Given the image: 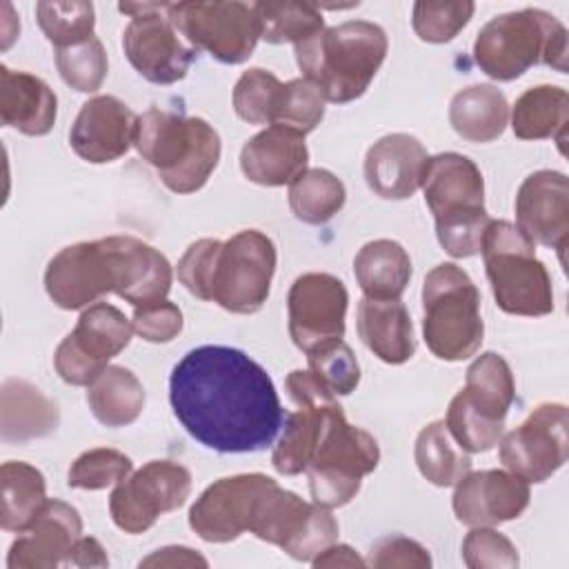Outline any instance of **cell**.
<instances>
[{
  "label": "cell",
  "instance_id": "obj_1",
  "mask_svg": "<svg viewBox=\"0 0 569 569\" xmlns=\"http://www.w3.org/2000/svg\"><path fill=\"white\" fill-rule=\"evenodd\" d=\"M169 400L187 433L220 453L267 449L287 418L267 369L224 345L187 351L171 371Z\"/></svg>",
  "mask_w": 569,
  "mask_h": 569
},
{
  "label": "cell",
  "instance_id": "obj_2",
  "mask_svg": "<svg viewBox=\"0 0 569 569\" xmlns=\"http://www.w3.org/2000/svg\"><path fill=\"white\" fill-rule=\"evenodd\" d=\"M173 271L156 247L133 236H107L60 249L47 264L44 289L56 307L76 311L116 293L133 307L164 300Z\"/></svg>",
  "mask_w": 569,
  "mask_h": 569
},
{
  "label": "cell",
  "instance_id": "obj_3",
  "mask_svg": "<svg viewBox=\"0 0 569 569\" xmlns=\"http://www.w3.org/2000/svg\"><path fill=\"white\" fill-rule=\"evenodd\" d=\"M389 40L380 24L347 20L296 44V62L325 102L360 98L387 58Z\"/></svg>",
  "mask_w": 569,
  "mask_h": 569
},
{
  "label": "cell",
  "instance_id": "obj_4",
  "mask_svg": "<svg viewBox=\"0 0 569 569\" xmlns=\"http://www.w3.org/2000/svg\"><path fill=\"white\" fill-rule=\"evenodd\" d=\"M133 147L173 193L202 189L220 162V136L202 118L164 109L138 116Z\"/></svg>",
  "mask_w": 569,
  "mask_h": 569
},
{
  "label": "cell",
  "instance_id": "obj_5",
  "mask_svg": "<svg viewBox=\"0 0 569 569\" xmlns=\"http://www.w3.org/2000/svg\"><path fill=\"white\" fill-rule=\"evenodd\" d=\"M422 193L436 220L440 247L451 258L480 253V242L491 222L485 209V178L478 164L456 151L429 158Z\"/></svg>",
  "mask_w": 569,
  "mask_h": 569
},
{
  "label": "cell",
  "instance_id": "obj_6",
  "mask_svg": "<svg viewBox=\"0 0 569 569\" xmlns=\"http://www.w3.org/2000/svg\"><path fill=\"white\" fill-rule=\"evenodd\" d=\"M473 60L500 82L516 80L536 64L567 73V29L542 9L500 13L478 31Z\"/></svg>",
  "mask_w": 569,
  "mask_h": 569
},
{
  "label": "cell",
  "instance_id": "obj_7",
  "mask_svg": "<svg viewBox=\"0 0 569 569\" xmlns=\"http://www.w3.org/2000/svg\"><path fill=\"white\" fill-rule=\"evenodd\" d=\"M480 253L496 305L505 313L540 318L553 311L551 276L536 258V244L516 224L491 220Z\"/></svg>",
  "mask_w": 569,
  "mask_h": 569
},
{
  "label": "cell",
  "instance_id": "obj_8",
  "mask_svg": "<svg viewBox=\"0 0 569 569\" xmlns=\"http://www.w3.org/2000/svg\"><path fill=\"white\" fill-rule=\"evenodd\" d=\"M422 313L425 342L436 358L460 362L480 349V291L462 267L440 262L425 276Z\"/></svg>",
  "mask_w": 569,
  "mask_h": 569
},
{
  "label": "cell",
  "instance_id": "obj_9",
  "mask_svg": "<svg viewBox=\"0 0 569 569\" xmlns=\"http://www.w3.org/2000/svg\"><path fill=\"white\" fill-rule=\"evenodd\" d=\"M516 398V380L509 362L496 353H480L467 369L465 387L447 409V431L467 453H485L498 445L505 418Z\"/></svg>",
  "mask_w": 569,
  "mask_h": 569
},
{
  "label": "cell",
  "instance_id": "obj_10",
  "mask_svg": "<svg viewBox=\"0 0 569 569\" xmlns=\"http://www.w3.org/2000/svg\"><path fill=\"white\" fill-rule=\"evenodd\" d=\"M380 462L376 438L347 422L342 407L336 402L327 416L307 467L309 491L313 502L336 509L356 498L362 478Z\"/></svg>",
  "mask_w": 569,
  "mask_h": 569
},
{
  "label": "cell",
  "instance_id": "obj_11",
  "mask_svg": "<svg viewBox=\"0 0 569 569\" xmlns=\"http://www.w3.org/2000/svg\"><path fill=\"white\" fill-rule=\"evenodd\" d=\"M276 244L258 229H242L218 249L211 302L231 313H256L269 298L276 273Z\"/></svg>",
  "mask_w": 569,
  "mask_h": 569
},
{
  "label": "cell",
  "instance_id": "obj_12",
  "mask_svg": "<svg viewBox=\"0 0 569 569\" xmlns=\"http://www.w3.org/2000/svg\"><path fill=\"white\" fill-rule=\"evenodd\" d=\"M256 538L280 547L293 560L311 562L338 538V520L318 502H307L298 493L273 482L253 516Z\"/></svg>",
  "mask_w": 569,
  "mask_h": 569
},
{
  "label": "cell",
  "instance_id": "obj_13",
  "mask_svg": "<svg viewBox=\"0 0 569 569\" xmlns=\"http://www.w3.org/2000/svg\"><path fill=\"white\" fill-rule=\"evenodd\" d=\"M167 16L196 51L222 64L249 60L260 40L253 7L244 2H169Z\"/></svg>",
  "mask_w": 569,
  "mask_h": 569
},
{
  "label": "cell",
  "instance_id": "obj_14",
  "mask_svg": "<svg viewBox=\"0 0 569 569\" xmlns=\"http://www.w3.org/2000/svg\"><path fill=\"white\" fill-rule=\"evenodd\" d=\"M191 493V471L173 460H149L109 496L113 525L124 533L149 531L162 513L180 509Z\"/></svg>",
  "mask_w": 569,
  "mask_h": 569
},
{
  "label": "cell",
  "instance_id": "obj_15",
  "mask_svg": "<svg viewBox=\"0 0 569 569\" xmlns=\"http://www.w3.org/2000/svg\"><path fill=\"white\" fill-rule=\"evenodd\" d=\"M169 2L120 4L131 22L122 33V49L131 67L153 84L182 80L196 58V49L178 38V29L167 16Z\"/></svg>",
  "mask_w": 569,
  "mask_h": 569
},
{
  "label": "cell",
  "instance_id": "obj_16",
  "mask_svg": "<svg viewBox=\"0 0 569 569\" xmlns=\"http://www.w3.org/2000/svg\"><path fill=\"white\" fill-rule=\"evenodd\" d=\"M131 320L109 305H89L73 331L58 345L53 353V367L58 376L73 387H89L129 342H131Z\"/></svg>",
  "mask_w": 569,
  "mask_h": 569
},
{
  "label": "cell",
  "instance_id": "obj_17",
  "mask_svg": "<svg viewBox=\"0 0 569 569\" xmlns=\"http://www.w3.org/2000/svg\"><path fill=\"white\" fill-rule=\"evenodd\" d=\"M569 416L560 402L538 405L522 425L511 429L500 442L498 458L507 471L527 482L549 480L569 453Z\"/></svg>",
  "mask_w": 569,
  "mask_h": 569
},
{
  "label": "cell",
  "instance_id": "obj_18",
  "mask_svg": "<svg viewBox=\"0 0 569 569\" xmlns=\"http://www.w3.org/2000/svg\"><path fill=\"white\" fill-rule=\"evenodd\" d=\"M276 480L264 473H236L209 485L189 509V527L204 542H231L251 529L264 491Z\"/></svg>",
  "mask_w": 569,
  "mask_h": 569
},
{
  "label": "cell",
  "instance_id": "obj_19",
  "mask_svg": "<svg viewBox=\"0 0 569 569\" xmlns=\"http://www.w3.org/2000/svg\"><path fill=\"white\" fill-rule=\"evenodd\" d=\"M349 293L345 282L325 271H309L293 280L287 296L289 336L300 351L345 336Z\"/></svg>",
  "mask_w": 569,
  "mask_h": 569
},
{
  "label": "cell",
  "instance_id": "obj_20",
  "mask_svg": "<svg viewBox=\"0 0 569 569\" xmlns=\"http://www.w3.org/2000/svg\"><path fill=\"white\" fill-rule=\"evenodd\" d=\"M516 227L536 244L556 249L565 262L569 242V180L562 171L529 173L516 193Z\"/></svg>",
  "mask_w": 569,
  "mask_h": 569
},
{
  "label": "cell",
  "instance_id": "obj_21",
  "mask_svg": "<svg viewBox=\"0 0 569 569\" xmlns=\"http://www.w3.org/2000/svg\"><path fill=\"white\" fill-rule=\"evenodd\" d=\"M531 500L529 482L502 469L467 471L451 498L456 518L469 527H493L518 518Z\"/></svg>",
  "mask_w": 569,
  "mask_h": 569
},
{
  "label": "cell",
  "instance_id": "obj_22",
  "mask_svg": "<svg viewBox=\"0 0 569 569\" xmlns=\"http://www.w3.org/2000/svg\"><path fill=\"white\" fill-rule=\"evenodd\" d=\"M82 538V518L62 500H47L33 525L18 536L7 553L9 569H53L71 562Z\"/></svg>",
  "mask_w": 569,
  "mask_h": 569
},
{
  "label": "cell",
  "instance_id": "obj_23",
  "mask_svg": "<svg viewBox=\"0 0 569 569\" xmlns=\"http://www.w3.org/2000/svg\"><path fill=\"white\" fill-rule=\"evenodd\" d=\"M136 122L138 116L116 96H96L80 107L69 131V144L84 162H113L133 144Z\"/></svg>",
  "mask_w": 569,
  "mask_h": 569
},
{
  "label": "cell",
  "instance_id": "obj_24",
  "mask_svg": "<svg viewBox=\"0 0 569 569\" xmlns=\"http://www.w3.org/2000/svg\"><path fill=\"white\" fill-rule=\"evenodd\" d=\"M429 156L411 133H387L365 156L367 187L385 200H407L420 184Z\"/></svg>",
  "mask_w": 569,
  "mask_h": 569
},
{
  "label": "cell",
  "instance_id": "obj_25",
  "mask_svg": "<svg viewBox=\"0 0 569 569\" xmlns=\"http://www.w3.org/2000/svg\"><path fill=\"white\" fill-rule=\"evenodd\" d=\"M309 149L305 136L269 124L253 138H249L240 151V169L249 182L260 187L291 184L302 171H307Z\"/></svg>",
  "mask_w": 569,
  "mask_h": 569
},
{
  "label": "cell",
  "instance_id": "obj_26",
  "mask_svg": "<svg viewBox=\"0 0 569 569\" xmlns=\"http://www.w3.org/2000/svg\"><path fill=\"white\" fill-rule=\"evenodd\" d=\"M58 98L38 76L0 67V120L24 136H44L53 129Z\"/></svg>",
  "mask_w": 569,
  "mask_h": 569
},
{
  "label": "cell",
  "instance_id": "obj_27",
  "mask_svg": "<svg viewBox=\"0 0 569 569\" xmlns=\"http://www.w3.org/2000/svg\"><path fill=\"white\" fill-rule=\"evenodd\" d=\"M356 327L365 347L387 365H402L416 353L413 322L400 300L362 298Z\"/></svg>",
  "mask_w": 569,
  "mask_h": 569
},
{
  "label": "cell",
  "instance_id": "obj_28",
  "mask_svg": "<svg viewBox=\"0 0 569 569\" xmlns=\"http://www.w3.org/2000/svg\"><path fill=\"white\" fill-rule=\"evenodd\" d=\"M0 436L4 442H29L58 429V405L27 380L9 378L0 391Z\"/></svg>",
  "mask_w": 569,
  "mask_h": 569
},
{
  "label": "cell",
  "instance_id": "obj_29",
  "mask_svg": "<svg viewBox=\"0 0 569 569\" xmlns=\"http://www.w3.org/2000/svg\"><path fill=\"white\" fill-rule=\"evenodd\" d=\"M353 276L365 298L400 300L411 280V258L396 240H371L356 253Z\"/></svg>",
  "mask_w": 569,
  "mask_h": 569
},
{
  "label": "cell",
  "instance_id": "obj_30",
  "mask_svg": "<svg viewBox=\"0 0 569 569\" xmlns=\"http://www.w3.org/2000/svg\"><path fill=\"white\" fill-rule=\"evenodd\" d=\"M507 98L493 84H471L449 102V124L467 142L498 140L507 129Z\"/></svg>",
  "mask_w": 569,
  "mask_h": 569
},
{
  "label": "cell",
  "instance_id": "obj_31",
  "mask_svg": "<svg viewBox=\"0 0 569 569\" xmlns=\"http://www.w3.org/2000/svg\"><path fill=\"white\" fill-rule=\"evenodd\" d=\"M569 93L556 84H538L518 96L511 109V129L520 140H556L565 153Z\"/></svg>",
  "mask_w": 569,
  "mask_h": 569
},
{
  "label": "cell",
  "instance_id": "obj_32",
  "mask_svg": "<svg viewBox=\"0 0 569 569\" xmlns=\"http://www.w3.org/2000/svg\"><path fill=\"white\" fill-rule=\"evenodd\" d=\"M87 405L100 425L127 427L144 409V387L131 369L109 365L87 387Z\"/></svg>",
  "mask_w": 569,
  "mask_h": 569
},
{
  "label": "cell",
  "instance_id": "obj_33",
  "mask_svg": "<svg viewBox=\"0 0 569 569\" xmlns=\"http://www.w3.org/2000/svg\"><path fill=\"white\" fill-rule=\"evenodd\" d=\"M0 527L13 533L27 531L49 500L42 471L29 462L9 460L0 467Z\"/></svg>",
  "mask_w": 569,
  "mask_h": 569
},
{
  "label": "cell",
  "instance_id": "obj_34",
  "mask_svg": "<svg viewBox=\"0 0 569 569\" xmlns=\"http://www.w3.org/2000/svg\"><path fill=\"white\" fill-rule=\"evenodd\" d=\"M260 38L271 44L305 42L325 29V18L318 4L298 0H262L253 2Z\"/></svg>",
  "mask_w": 569,
  "mask_h": 569
},
{
  "label": "cell",
  "instance_id": "obj_35",
  "mask_svg": "<svg viewBox=\"0 0 569 569\" xmlns=\"http://www.w3.org/2000/svg\"><path fill=\"white\" fill-rule=\"evenodd\" d=\"M347 200L345 182L327 169H307L289 184L291 213L305 224L329 222Z\"/></svg>",
  "mask_w": 569,
  "mask_h": 569
},
{
  "label": "cell",
  "instance_id": "obj_36",
  "mask_svg": "<svg viewBox=\"0 0 569 569\" xmlns=\"http://www.w3.org/2000/svg\"><path fill=\"white\" fill-rule=\"evenodd\" d=\"M413 458L422 478L436 487H451L471 471L469 453L453 447V438L447 431L445 420H433L422 427L416 438Z\"/></svg>",
  "mask_w": 569,
  "mask_h": 569
},
{
  "label": "cell",
  "instance_id": "obj_37",
  "mask_svg": "<svg viewBox=\"0 0 569 569\" xmlns=\"http://www.w3.org/2000/svg\"><path fill=\"white\" fill-rule=\"evenodd\" d=\"M36 18L42 33L56 49L76 47L93 38V2H38Z\"/></svg>",
  "mask_w": 569,
  "mask_h": 569
},
{
  "label": "cell",
  "instance_id": "obj_38",
  "mask_svg": "<svg viewBox=\"0 0 569 569\" xmlns=\"http://www.w3.org/2000/svg\"><path fill=\"white\" fill-rule=\"evenodd\" d=\"M282 84L271 71L253 67L247 69L233 87V111L249 124H271Z\"/></svg>",
  "mask_w": 569,
  "mask_h": 569
},
{
  "label": "cell",
  "instance_id": "obj_39",
  "mask_svg": "<svg viewBox=\"0 0 569 569\" xmlns=\"http://www.w3.org/2000/svg\"><path fill=\"white\" fill-rule=\"evenodd\" d=\"M307 362L313 378L333 396H349L360 382V365L342 338L307 351Z\"/></svg>",
  "mask_w": 569,
  "mask_h": 569
},
{
  "label": "cell",
  "instance_id": "obj_40",
  "mask_svg": "<svg viewBox=\"0 0 569 569\" xmlns=\"http://www.w3.org/2000/svg\"><path fill=\"white\" fill-rule=\"evenodd\" d=\"M56 67L60 78L76 91L80 93H93L102 87L107 71H109V60L107 51L100 42V38H91L82 44L67 47V49H56Z\"/></svg>",
  "mask_w": 569,
  "mask_h": 569
},
{
  "label": "cell",
  "instance_id": "obj_41",
  "mask_svg": "<svg viewBox=\"0 0 569 569\" xmlns=\"http://www.w3.org/2000/svg\"><path fill=\"white\" fill-rule=\"evenodd\" d=\"M131 469H133V462L122 451L109 449V447H96L80 453L71 462L67 473V485L71 489L98 491V489H107L109 485H118L131 473Z\"/></svg>",
  "mask_w": 569,
  "mask_h": 569
},
{
  "label": "cell",
  "instance_id": "obj_42",
  "mask_svg": "<svg viewBox=\"0 0 569 569\" xmlns=\"http://www.w3.org/2000/svg\"><path fill=\"white\" fill-rule=\"evenodd\" d=\"M322 118H325V98L309 80L293 78L282 84L280 102L271 124L307 136L322 122Z\"/></svg>",
  "mask_w": 569,
  "mask_h": 569
},
{
  "label": "cell",
  "instance_id": "obj_43",
  "mask_svg": "<svg viewBox=\"0 0 569 569\" xmlns=\"http://www.w3.org/2000/svg\"><path fill=\"white\" fill-rule=\"evenodd\" d=\"M476 11L473 2H431L420 0L413 4L411 27L425 42L442 44L453 40Z\"/></svg>",
  "mask_w": 569,
  "mask_h": 569
},
{
  "label": "cell",
  "instance_id": "obj_44",
  "mask_svg": "<svg viewBox=\"0 0 569 569\" xmlns=\"http://www.w3.org/2000/svg\"><path fill=\"white\" fill-rule=\"evenodd\" d=\"M462 560L469 569H513L520 562L516 545L491 527H473L467 533Z\"/></svg>",
  "mask_w": 569,
  "mask_h": 569
},
{
  "label": "cell",
  "instance_id": "obj_45",
  "mask_svg": "<svg viewBox=\"0 0 569 569\" xmlns=\"http://www.w3.org/2000/svg\"><path fill=\"white\" fill-rule=\"evenodd\" d=\"M222 240L216 238H200L187 247L182 258L178 260V280L184 284V289L200 298L211 302V278H213V264Z\"/></svg>",
  "mask_w": 569,
  "mask_h": 569
},
{
  "label": "cell",
  "instance_id": "obj_46",
  "mask_svg": "<svg viewBox=\"0 0 569 569\" xmlns=\"http://www.w3.org/2000/svg\"><path fill=\"white\" fill-rule=\"evenodd\" d=\"M182 311L178 305L164 300L133 307V333L147 342H171L182 331Z\"/></svg>",
  "mask_w": 569,
  "mask_h": 569
},
{
  "label": "cell",
  "instance_id": "obj_47",
  "mask_svg": "<svg viewBox=\"0 0 569 569\" xmlns=\"http://www.w3.org/2000/svg\"><path fill=\"white\" fill-rule=\"evenodd\" d=\"M367 565L378 569H389V567L425 569V567H431V556L420 542L407 536H389L378 540L371 547Z\"/></svg>",
  "mask_w": 569,
  "mask_h": 569
},
{
  "label": "cell",
  "instance_id": "obj_48",
  "mask_svg": "<svg viewBox=\"0 0 569 569\" xmlns=\"http://www.w3.org/2000/svg\"><path fill=\"white\" fill-rule=\"evenodd\" d=\"M207 567L209 562L189 547H162L149 558L140 560V567Z\"/></svg>",
  "mask_w": 569,
  "mask_h": 569
},
{
  "label": "cell",
  "instance_id": "obj_49",
  "mask_svg": "<svg viewBox=\"0 0 569 569\" xmlns=\"http://www.w3.org/2000/svg\"><path fill=\"white\" fill-rule=\"evenodd\" d=\"M313 567H365L367 560H362L349 545H329L325 547L313 560Z\"/></svg>",
  "mask_w": 569,
  "mask_h": 569
},
{
  "label": "cell",
  "instance_id": "obj_50",
  "mask_svg": "<svg viewBox=\"0 0 569 569\" xmlns=\"http://www.w3.org/2000/svg\"><path fill=\"white\" fill-rule=\"evenodd\" d=\"M69 565H73V567H107L109 558L96 538L82 536L73 547Z\"/></svg>",
  "mask_w": 569,
  "mask_h": 569
}]
</instances>
